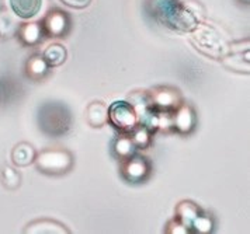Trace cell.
<instances>
[{"mask_svg":"<svg viewBox=\"0 0 250 234\" xmlns=\"http://www.w3.org/2000/svg\"><path fill=\"white\" fill-rule=\"evenodd\" d=\"M145 10L152 20L176 33L188 34L198 22L205 21V10L200 1L146 0Z\"/></svg>","mask_w":250,"mask_h":234,"instance_id":"6da1fadb","label":"cell"},{"mask_svg":"<svg viewBox=\"0 0 250 234\" xmlns=\"http://www.w3.org/2000/svg\"><path fill=\"white\" fill-rule=\"evenodd\" d=\"M188 35L194 48L209 59L221 60L230 49V41L211 22H198V25Z\"/></svg>","mask_w":250,"mask_h":234,"instance_id":"7a4b0ae2","label":"cell"},{"mask_svg":"<svg viewBox=\"0 0 250 234\" xmlns=\"http://www.w3.org/2000/svg\"><path fill=\"white\" fill-rule=\"evenodd\" d=\"M38 125L41 132L49 137H62L73 126V115L62 102H45L38 110Z\"/></svg>","mask_w":250,"mask_h":234,"instance_id":"3957f363","label":"cell"},{"mask_svg":"<svg viewBox=\"0 0 250 234\" xmlns=\"http://www.w3.org/2000/svg\"><path fill=\"white\" fill-rule=\"evenodd\" d=\"M35 168L51 177L66 176L75 167V156L68 149L62 147H48L37 152L34 160Z\"/></svg>","mask_w":250,"mask_h":234,"instance_id":"277c9868","label":"cell"},{"mask_svg":"<svg viewBox=\"0 0 250 234\" xmlns=\"http://www.w3.org/2000/svg\"><path fill=\"white\" fill-rule=\"evenodd\" d=\"M153 173L152 163L148 157L139 153L120 160V174L124 181L129 184H144L146 182Z\"/></svg>","mask_w":250,"mask_h":234,"instance_id":"5b68a950","label":"cell"},{"mask_svg":"<svg viewBox=\"0 0 250 234\" xmlns=\"http://www.w3.org/2000/svg\"><path fill=\"white\" fill-rule=\"evenodd\" d=\"M108 123L120 134H129L139 123L137 108L129 101H114L108 107Z\"/></svg>","mask_w":250,"mask_h":234,"instance_id":"8992f818","label":"cell"},{"mask_svg":"<svg viewBox=\"0 0 250 234\" xmlns=\"http://www.w3.org/2000/svg\"><path fill=\"white\" fill-rule=\"evenodd\" d=\"M149 104L158 111L173 112L184 102L182 91L173 86H158L148 90Z\"/></svg>","mask_w":250,"mask_h":234,"instance_id":"52a82bcc","label":"cell"},{"mask_svg":"<svg viewBox=\"0 0 250 234\" xmlns=\"http://www.w3.org/2000/svg\"><path fill=\"white\" fill-rule=\"evenodd\" d=\"M250 45L249 38L245 41H235L230 42V49L227 55L221 59L222 65L229 69L230 72L236 73H250Z\"/></svg>","mask_w":250,"mask_h":234,"instance_id":"ba28073f","label":"cell"},{"mask_svg":"<svg viewBox=\"0 0 250 234\" xmlns=\"http://www.w3.org/2000/svg\"><path fill=\"white\" fill-rule=\"evenodd\" d=\"M45 38H66L72 30V19L69 13L61 9H52L41 20Z\"/></svg>","mask_w":250,"mask_h":234,"instance_id":"9c48e42d","label":"cell"},{"mask_svg":"<svg viewBox=\"0 0 250 234\" xmlns=\"http://www.w3.org/2000/svg\"><path fill=\"white\" fill-rule=\"evenodd\" d=\"M198 118L193 105L188 102H183L174 111L171 112V131L179 135L193 134L197 128Z\"/></svg>","mask_w":250,"mask_h":234,"instance_id":"30bf717a","label":"cell"},{"mask_svg":"<svg viewBox=\"0 0 250 234\" xmlns=\"http://www.w3.org/2000/svg\"><path fill=\"white\" fill-rule=\"evenodd\" d=\"M16 37L19 38L20 44L23 46H35L40 42L44 41L45 34L42 30V25L40 21H28L25 20V22H21L16 31Z\"/></svg>","mask_w":250,"mask_h":234,"instance_id":"8fae6325","label":"cell"},{"mask_svg":"<svg viewBox=\"0 0 250 234\" xmlns=\"http://www.w3.org/2000/svg\"><path fill=\"white\" fill-rule=\"evenodd\" d=\"M24 234H70L72 232L63 223L54 219H37L24 227Z\"/></svg>","mask_w":250,"mask_h":234,"instance_id":"7c38bea8","label":"cell"},{"mask_svg":"<svg viewBox=\"0 0 250 234\" xmlns=\"http://www.w3.org/2000/svg\"><path fill=\"white\" fill-rule=\"evenodd\" d=\"M51 69L52 67L46 63L44 56L41 54H33L24 65V73L33 81H42L49 76Z\"/></svg>","mask_w":250,"mask_h":234,"instance_id":"4fadbf2b","label":"cell"},{"mask_svg":"<svg viewBox=\"0 0 250 234\" xmlns=\"http://www.w3.org/2000/svg\"><path fill=\"white\" fill-rule=\"evenodd\" d=\"M203 212L204 211H203V208L198 203H195L194 201H190V199H183L174 208V217L179 222H182L186 227L190 229L194 220Z\"/></svg>","mask_w":250,"mask_h":234,"instance_id":"5bb4252c","label":"cell"},{"mask_svg":"<svg viewBox=\"0 0 250 234\" xmlns=\"http://www.w3.org/2000/svg\"><path fill=\"white\" fill-rule=\"evenodd\" d=\"M12 13L21 20H31L42 9V0H9Z\"/></svg>","mask_w":250,"mask_h":234,"instance_id":"9a60e30c","label":"cell"},{"mask_svg":"<svg viewBox=\"0 0 250 234\" xmlns=\"http://www.w3.org/2000/svg\"><path fill=\"white\" fill-rule=\"evenodd\" d=\"M35 156H37V150L34 146L28 142H19L13 147L10 158L14 167L23 168L34 164Z\"/></svg>","mask_w":250,"mask_h":234,"instance_id":"2e32d148","label":"cell"},{"mask_svg":"<svg viewBox=\"0 0 250 234\" xmlns=\"http://www.w3.org/2000/svg\"><path fill=\"white\" fill-rule=\"evenodd\" d=\"M86 121L91 128H103L108 123V105L103 101H93L86 108Z\"/></svg>","mask_w":250,"mask_h":234,"instance_id":"e0dca14e","label":"cell"},{"mask_svg":"<svg viewBox=\"0 0 250 234\" xmlns=\"http://www.w3.org/2000/svg\"><path fill=\"white\" fill-rule=\"evenodd\" d=\"M113 155L118 160H123L126 157L132 156L134 153H137V147L134 145L132 139L129 134H120L113 142Z\"/></svg>","mask_w":250,"mask_h":234,"instance_id":"ac0fdd59","label":"cell"},{"mask_svg":"<svg viewBox=\"0 0 250 234\" xmlns=\"http://www.w3.org/2000/svg\"><path fill=\"white\" fill-rule=\"evenodd\" d=\"M42 56H44V59H45L46 63L49 66L59 67L62 66L68 59V49L59 42H52V44L46 46Z\"/></svg>","mask_w":250,"mask_h":234,"instance_id":"d6986e66","label":"cell"},{"mask_svg":"<svg viewBox=\"0 0 250 234\" xmlns=\"http://www.w3.org/2000/svg\"><path fill=\"white\" fill-rule=\"evenodd\" d=\"M21 174L17 167L3 164L0 168V182L7 191H17L21 187Z\"/></svg>","mask_w":250,"mask_h":234,"instance_id":"ffe728a7","label":"cell"},{"mask_svg":"<svg viewBox=\"0 0 250 234\" xmlns=\"http://www.w3.org/2000/svg\"><path fill=\"white\" fill-rule=\"evenodd\" d=\"M129 136L137 147V150H146L152 146V142H153V134L142 123H138L129 132Z\"/></svg>","mask_w":250,"mask_h":234,"instance_id":"44dd1931","label":"cell"},{"mask_svg":"<svg viewBox=\"0 0 250 234\" xmlns=\"http://www.w3.org/2000/svg\"><path fill=\"white\" fill-rule=\"evenodd\" d=\"M191 234H209L215 230V220L209 213L203 212L191 224Z\"/></svg>","mask_w":250,"mask_h":234,"instance_id":"7402d4cb","label":"cell"},{"mask_svg":"<svg viewBox=\"0 0 250 234\" xmlns=\"http://www.w3.org/2000/svg\"><path fill=\"white\" fill-rule=\"evenodd\" d=\"M13 16H14V14L10 13L9 10L0 9V37H1V35L10 37L13 34L16 35V31H17V28H19L20 24L16 22Z\"/></svg>","mask_w":250,"mask_h":234,"instance_id":"603a6c76","label":"cell"},{"mask_svg":"<svg viewBox=\"0 0 250 234\" xmlns=\"http://www.w3.org/2000/svg\"><path fill=\"white\" fill-rule=\"evenodd\" d=\"M165 233L167 234H191L190 229L186 227L182 222H179L176 217H173L171 220L167 222V224L165 226Z\"/></svg>","mask_w":250,"mask_h":234,"instance_id":"cb8c5ba5","label":"cell"},{"mask_svg":"<svg viewBox=\"0 0 250 234\" xmlns=\"http://www.w3.org/2000/svg\"><path fill=\"white\" fill-rule=\"evenodd\" d=\"M61 3H63L65 6H68L70 9H75V10H83V9H87L91 4L93 0H59Z\"/></svg>","mask_w":250,"mask_h":234,"instance_id":"d4e9b609","label":"cell"},{"mask_svg":"<svg viewBox=\"0 0 250 234\" xmlns=\"http://www.w3.org/2000/svg\"><path fill=\"white\" fill-rule=\"evenodd\" d=\"M250 0H239V3H242V4H249Z\"/></svg>","mask_w":250,"mask_h":234,"instance_id":"484cf974","label":"cell"}]
</instances>
